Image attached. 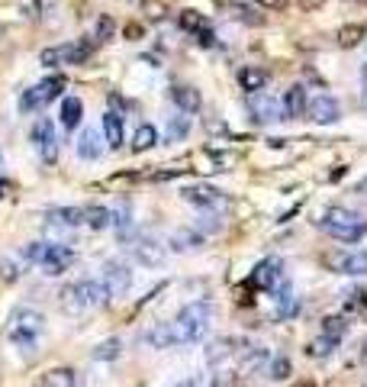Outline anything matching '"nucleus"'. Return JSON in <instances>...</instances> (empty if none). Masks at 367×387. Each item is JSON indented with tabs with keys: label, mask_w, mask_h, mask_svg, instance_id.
Here are the masks:
<instances>
[{
	"label": "nucleus",
	"mask_w": 367,
	"mask_h": 387,
	"mask_svg": "<svg viewBox=\"0 0 367 387\" xmlns=\"http://www.w3.org/2000/svg\"><path fill=\"white\" fill-rule=\"evenodd\" d=\"M167 323H171V333H174V345L200 342V339L209 333V323H213V303L193 300L177 313L174 320H167Z\"/></svg>",
	"instance_id": "nucleus-3"
},
{
	"label": "nucleus",
	"mask_w": 367,
	"mask_h": 387,
	"mask_svg": "<svg viewBox=\"0 0 367 387\" xmlns=\"http://www.w3.org/2000/svg\"><path fill=\"white\" fill-rule=\"evenodd\" d=\"M42 326H45V316H42L36 307H17V310L10 313V326H7V336L10 342L17 345V349H23L26 355L36 349V342H39L42 336Z\"/></svg>",
	"instance_id": "nucleus-5"
},
{
	"label": "nucleus",
	"mask_w": 367,
	"mask_h": 387,
	"mask_svg": "<svg viewBox=\"0 0 367 387\" xmlns=\"http://www.w3.org/2000/svg\"><path fill=\"white\" fill-rule=\"evenodd\" d=\"M187 129H190V117H174V119H171V126H167V143L184 139V136H187Z\"/></svg>",
	"instance_id": "nucleus-36"
},
{
	"label": "nucleus",
	"mask_w": 367,
	"mask_h": 387,
	"mask_svg": "<svg viewBox=\"0 0 367 387\" xmlns=\"http://www.w3.org/2000/svg\"><path fill=\"white\" fill-rule=\"evenodd\" d=\"M345 333H348V320H345V316H326V320H322V336L326 339L342 342Z\"/></svg>",
	"instance_id": "nucleus-31"
},
{
	"label": "nucleus",
	"mask_w": 367,
	"mask_h": 387,
	"mask_svg": "<svg viewBox=\"0 0 367 387\" xmlns=\"http://www.w3.org/2000/svg\"><path fill=\"white\" fill-rule=\"evenodd\" d=\"M52 223H59V226H81L84 223V207H59V210L49 213Z\"/></svg>",
	"instance_id": "nucleus-29"
},
{
	"label": "nucleus",
	"mask_w": 367,
	"mask_h": 387,
	"mask_svg": "<svg viewBox=\"0 0 367 387\" xmlns=\"http://www.w3.org/2000/svg\"><path fill=\"white\" fill-rule=\"evenodd\" d=\"M287 374H290V362H287V358H271V362H267V378L284 381Z\"/></svg>",
	"instance_id": "nucleus-37"
},
{
	"label": "nucleus",
	"mask_w": 367,
	"mask_h": 387,
	"mask_svg": "<svg viewBox=\"0 0 367 387\" xmlns=\"http://www.w3.org/2000/svg\"><path fill=\"white\" fill-rule=\"evenodd\" d=\"M61 310L71 313V316H84V313H97L110 303V294L103 281H71V284L61 287Z\"/></svg>",
	"instance_id": "nucleus-2"
},
{
	"label": "nucleus",
	"mask_w": 367,
	"mask_h": 387,
	"mask_svg": "<svg viewBox=\"0 0 367 387\" xmlns=\"http://www.w3.org/2000/svg\"><path fill=\"white\" fill-rule=\"evenodd\" d=\"M97 45H100V43H97L93 36H81V39H75V43H68V45H49V49L39 52V65H45V68L84 65V61L93 55Z\"/></svg>",
	"instance_id": "nucleus-6"
},
{
	"label": "nucleus",
	"mask_w": 367,
	"mask_h": 387,
	"mask_svg": "<svg viewBox=\"0 0 367 387\" xmlns=\"http://www.w3.org/2000/svg\"><path fill=\"white\" fill-rule=\"evenodd\" d=\"M84 226L93 229V233H100V229L110 226V210L103 203H91V207H84Z\"/></svg>",
	"instance_id": "nucleus-26"
},
{
	"label": "nucleus",
	"mask_w": 367,
	"mask_h": 387,
	"mask_svg": "<svg viewBox=\"0 0 367 387\" xmlns=\"http://www.w3.org/2000/svg\"><path fill=\"white\" fill-rule=\"evenodd\" d=\"M245 110L251 113V119L258 123V126H264V123H274V119H280V103L271 97V94L264 91H255V94H245Z\"/></svg>",
	"instance_id": "nucleus-10"
},
{
	"label": "nucleus",
	"mask_w": 367,
	"mask_h": 387,
	"mask_svg": "<svg viewBox=\"0 0 367 387\" xmlns=\"http://www.w3.org/2000/svg\"><path fill=\"white\" fill-rule=\"evenodd\" d=\"M68 87L65 75H49L45 81H39V85H33L29 91L20 94V113H26V117H33V113H39L45 103L59 101L61 91Z\"/></svg>",
	"instance_id": "nucleus-7"
},
{
	"label": "nucleus",
	"mask_w": 367,
	"mask_h": 387,
	"mask_svg": "<svg viewBox=\"0 0 367 387\" xmlns=\"http://www.w3.org/2000/svg\"><path fill=\"white\" fill-rule=\"evenodd\" d=\"M200 242H203L200 233H193V229H181V233L174 236V242H171V245H174L177 252H187V249H197Z\"/></svg>",
	"instance_id": "nucleus-34"
},
{
	"label": "nucleus",
	"mask_w": 367,
	"mask_h": 387,
	"mask_svg": "<svg viewBox=\"0 0 367 387\" xmlns=\"http://www.w3.org/2000/svg\"><path fill=\"white\" fill-rule=\"evenodd\" d=\"M171 101H174V107L181 110V113H200V107H203L200 91L190 87V85H174L171 87Z\"/></svg>",
	"instance_id": "nucleus-18"
},
{
	"label": "nucleus",
	"mask_w": 367,
	"mask_h": 387,
	"mask_svg": "<svg viewBox=\"0 0 367 387\" xmlns=\"http://www.w3.org/2000/svg\"><path fill=\"white\" fill-rule=\"evenodd\" d=\"M277 316H293V313H297V307H300V303H297V297H293V287L287 284V281H280V291H277Z\"/></svg>",
	"instance_id": "nucleus-30"
},
{
	"label": "nucleus",
	"mask_w": 367,
	"mask_h": 387,
	"mask_svg": "<svg viewBox=\"0 0 367 387\" xmlns=\"http://www.w3.org/2000/svg\"><path fill=\"white\" fill-rule=\"evenodd\" d=\"M364 36H367L364 23H348L338 29V45H342V49H354V45L364 43Z\"/></svg>",
	"instance_id": "nucleus-27"
},
{
	"label": "nucleus",
	"mask_w": 367,
	"mask_h": 387,
	"mask_svg": "<svg viewBox=\"0 0 367 387\" xmlns=\"http://www.w3.org/2000/svg\"><path fill=\"white\" fill-rule=\"evenodd\" d=\"M300 7L303 10H316V7H322V0H300Z\"/></svg>",
	"instance_id": "nucleus-41"
},
{
	"label": "nucleus",
	"mask_w": 367,
	"mask_h": 387,
	"mask_svg": "<svg viewBox=\"0 0 367 387\" xmlns=\"http://www.w3.org/2000/svg\"><path fill=\"white\" fill-rule=\"evenodd\" d=\"M322 265L335 275H348V278H364L367 275V252L364 249H335L322 255Z\"/></svg>",
	"instance_id": "nucleus-8"
},
{
	"label": "nucleus",
	"mask_w": 367,
	"mask_h": 387,
	"mask_svg": "<svg viewBox=\"0 0 367 387\" xmlns=\"http://www.w3.org/2000/svg\"><path fill=\"white\" fill-rule=\"evenodd\" d=\"M145 33V29H142V26H139V23H129V26H126V39H135V36H142Z\"/></svg>",
	"instance_id": "nucleus-40"
},
{
	"label": "nucleus",
	"mask_w": 367,
	"mask_h": 387,
	"mask_svg": "<svg viewBox=\"0 0 367 387\" xmlns=\"http://www.w3.org/2000/svg\"><path fill=\"white\" fill-rule=\"evenodd\" d=\"M306 117L313 123H319V126H332V123L342 119V107H338V101L332 94H319V97H313L306 103Z\"/></svg>",
	"instance_id": "nucleus-11"
},
{
	"label": "nucleus",
	"mask_w": 367,
	"mask_h": 387,
	"mask_svg": "<svg viewBox=\"0 0 367 387\" xmlns=\"http://www.w3.org/2000/svg\"><path fill=\"white\" fill-rule=\"evenodd\" d=\"M126 133H123V117H119L117 110H107L103 113V143H107V149L117 152L119 145H123Z\"/></svg>",
	"instance_id": "nucleus-21"
},
{
	"label": "nucleus",
	"mask_w": 367,
	"mask_h": 387,
	"mask_svg": "<svg viewBox=\"0 0 367 387\" xmlns=\"http://www.w3.org/2000/svg\"><path fill=\"white\" fill-rule=\"evenodd\" d=\"M100 281L110 297H123V294H129V287H133V271L126 268L123 261H107Z\"/></svg>",
	"instance_id": "nucleus-13"
},
{
	"label": "nucleus",
	"mask_w": 367,
	"mask_h": 387,
	"mask_svg": "<svg viewBox=\"0 0 367 387\" xmlns=\"http://www.w3.org/2000/svg\"><path fill=\"white\" fill-rule=\"evenodd\" d=\"M155 145H158V129L151 126V123H142L133 136V152H149Z\"/></svg>",
	"instance_id": "nucleus-28"
},
{
	"label": "nucleus",
	"mask_w": 367,
	"mask_h": 387,
	"mask_svg": "<svg viewBox=\"0 0 367 387\" xmlns=\"http://www.w3.org/2000/svg\"><path fill=\"white\" fill-rule=\"evenodd\" d=\"M239 339H232V336H223V339H216V342L209 345V352H207V362L209 365H216V362H225V358H232L235 352H239Z\"/></svg>",
	"instance_id": "nucleus-23"
},
{
	"label": "nucleus",
	"mask_w": 367,
	"mask_h": 387,
	"mask_svg": "<svg viewBox=\"0 0 367 387\" xmlns=\"http://www.w3.org/2000/svg\"><path fill=\"white\" fill-rule=\"evenodd\" d=\"M181 197L187 203H193V207H200V210H216V207L225 203V194L216 191L213 184H187L181 187Z\"/></svg>",
	"instance_id": "nucleus-12"
},
{
	"label": "nucleus",
	"mask_w": 367,
	"mask_h": 387,
	"mask_svg": "<svg viewBox=\"0 0 367 387\" xmlns=\"http://www.w3.org/2000/svg\"><path fill=\"white\" fill-rule=\"evenodd\" d=\"M316 226L332 236L335 242H345V245H354L367 236V219L361 213L348 210V207H326V210L319 213Z\"/></svg>",
	"instance_id": "nucleus-1"
},
{
	"label": "nucleus",
	"mask_w": 367,
	"mask_h": 387,
	"mask_svg": "<svg viewBox=\"0 0 367 387\" xmlns=\"http://www.w3.org/2000/svg\"><path fill=\"white\" fill-rule=\"evenodd\" d=\"M26 258L33 261L42 275H65L71 265H75V249L61 242H29L26 245Z\"/></svg>",
	"instance_id": "nucleus-4"
},
{
	"label": "nucleus",
	"mask_w": 367,
	"mask_h": 387,
	"mask_svg": "<svg viewBox=\"0 0 367 387\" xmlns=\"http://www.w3.org/2000/svg\"><path fill=\"white\" fill-rule=\"evenodd\" d=\"M93 39H97V43H113V39H117V23H113V17H107V13L97 17V23H93Z\"/></svg>",
	"instance_id": "nucleus-32"
},
{
	"label": "nucleus",
	"mask_w": 367,
	"mask_h": 387,
	"mask_svg": "<svg viewBox=\"0 0 367 387\" xmlns=\"http://www.w3.org/2000/svg\"><path fill=\"white\" fill-rule=\"evenodd\" d=\"M306 103H309V94L303 85H290L280 101V119H300L306 117Z\"/></svg>",
	"instance_id": "nucleus-16"
},
{
	"label": "nucleus",
	"mask_w": 367,
	"mask_h": 387,
	"mask_svg": "<svg viewBox=\"0 0 367 387\" xmlns=\"http://www.w3.org/2000/svg\"><path fill=\"white\" fill-rule=\"evenodd\" d=\"M267 81H271V71L261 65H245L239 68V85H242L245 94H255V91H264Z\"/></svg>",
	"instance_id": "nucleus-19"
},
{
	"label": "nucleus",
	"mask_w": 367,
	"mask_h": 387,
	"mask_svg": "<svg viewBox=\"0 0 367 387\" xmlns=\"http://www.w3.org/2000/svg\"><path fill=\"white\" fill-rule=\"evenodd\" d=\"M280 271H284L280 258H264L258 268L251 271V284L261 287V291H271V294H274V287L284 281V275H280Z\"/></svg>",
	"instance_id": "nucleus-15"
},
{
	"label": "nucleus",
	"mask_w": 367,
	"mask_h": 387,
	"mask_svg": "<svg viewBox=\"0 0 367 387\" xmlns=\"http://www.w3.org/2000/svg\"><path fill=\"white\" fill-rule=\"evenodd\" d=\"M145 342H149L151 349H177L174 333H171V323H155V326L145 333Z\"/></svg>",
	"instance_id": "nucleus-24"
},
{
	"label": "nucleus",
	"mask_w": 367,
	"mask_h": 387,
	"mask_svg": "<svg viewBox=\"0 0 367 387\" xmlns=\"http://www.w3.org/2000/svg\"><path fill=\"white\" fill-rule=\"evenodd\" d=\"M335 345H338V342H332V339H326V336H319L316 342L309 345V355H316V358L322 355V358H329V355L335 352Z\"/></svg>",
	"instance_id": "nucleus-38"
},
{
	"label": "nucleus",
	"mask_w": 367,
	"mask_h": 387,
	"mask_svg": "<svg viewBox=\"0 0 367 387\" xmlns=\"http://www.w3.org/2000/svg\"><path fill=\"white\" fill-rule=\"evenodd\" d=\"M75 149H77V159L81 161H97L103 155V136L97 133V129H81Z\"/></svg>",
	"instance_id": "nucleus-17"
},
{
	"label": "nucleus",
	"mask_w": 367,
	"mask_h": 387,
	"mask_svg": "<svg viewBox=\"0 0 367 387\" xmlns=\"http://www.w3.org/2000/svg\"><path fill=\"white\" fill-rule=\"evenodd\" d=\"M229 10L235 13V20H242V23H248V26H261V23H264L261 17H255V7H248V3H229Z\"/></svg>",
	"instance_id": "nucleus-35"
},
{
	"label": "nucleus",
	"mask_w": 367,
	"mask_h": 387,
	"mask_svg": "<svg viewBox=\"0 0 367 387\" xmlns=\"http://www.w3.org/2000/svg\"><path fill=\"white\" fill-rule=\"evenodd\" d=\"M0 168H3V161H0Z\"/></svg>",
	"instance_id": "nucleus-43"
},
{
	"label": "nucleus",
	"mask_w": 367,
	"mask_h": 387,
	"mask_svg": "<svg viewBox=\"0 0 367 387\" xmlns=\"http://www.w3.org/2000/svg\"><path fill=\"white\" fill-rule=\"evenodd\" d=\"M119 352H123V342H119V339H103V342L93 349V358H97V362H113V358H119Z\"/></svg>",
	"instance_id": "nucleus-33"
},
{
	"label": "nucleus",
	"mask_w": 367,
	"mask_h": 387,
	"mask_svg": "<svg viewBox=\"0 0 367 387\" xmlns=\"http://www.w3.org/2000/svg\"><path fill=\"white\" fill-rule=\"evenodd\" d=\"M165 255H167L165 245L151 236H142L133 242V258L139 261V265H145V268H161V265H165Z\"/></svg>",
	"instance_id": "nucleus-14"
},
{
	"label": "nucleus",
	"mask_w": 367,
	"mask_h": 387,
	"mask_svg": "<svg viewBox=\"0 0 367 387\" xmlns=\"http://www.w3.org/2000/svg\"><path fill=\"white\" fill-rule=\"evenodd\" d=\"M33 145L36 152H39V161L42 165H55L59 161V129H55V123H52L49 117H39L33 123Z\"/></svg>",
	"instance_id": "nucleus-9"
},
{
	"label": "nucleus",
	"mask_w": 367,
	"mask_h": 387,
	"mask_svg": "<svg viewBox=\"0 0 367 387\" xmlns=\"http://www.w3.org/2000/svg\"><path fill=\"white\" fill-rule=\"evenodd\" d=\"M287 3H290V0H258V7L271 10V13H284Z\"/></svg>",
	"instance_id": "nucleus-39"
},
{
	"label": "nucleus",
	"mask_w": 367,
	"mask_h": 387,
	"mask_svg": "<svg viewBox=\"0 0 367 387\" xmlns=\"http://www.w3.org/2000/svg\"><path fill=\"white\" fill-rule=\"evenodd\" d=\"M361 103H364V110H367V87H364V97H361Z\"/></svg>",
	"instance_id": "nucleus-42"
},
{
	"label": "nucleus",
	"mask_w": 367,
	"mask_h": 387,
	"mask_svg": "<svg viewBox=\"0 0 367 387\" xmlns=\"http://www.w3.org/2000/svg\"><path fill=\"white\" fill-rule=\"evenodd\" d=\"M75 381H77L75 368H49L42 374L39 387H75Z\"/></svg>",
	"instance_id": "nucleus-25"
},
{
	"label": "nucleus",
	"mask_w": 367,
	"mask_h": 387,
	"mask_svg": "<svg viewBox=\"0 0 367 387\" xmlns=\"http://www.w3.org/2000/svg\"><path fill=\"white\" fill-rule=\"evenodd\" d=\"M81 117H84L81 97H65V101H61V110H59V123L65 126V133L81 126Z\"/></svg>",
	"instance_id": "nucleus-22"
},
{
	"label": "nucleus",
	"mask_w": 367,
	"mask_h": 387,
	"mask_svg": "<svg viewBox=\"0 0 367 387\" xmlns=\"http://www.w3.org/2000/svg\"><path fill=\"white\" fill-rule=\"evenodd\" d=\"M181 26L187 29V33H197V43H200V45H213V29H209V23L197 13V10H184Z\"/></svg>",
	"instance_id": "nucleus-20"
}]
</instances>
